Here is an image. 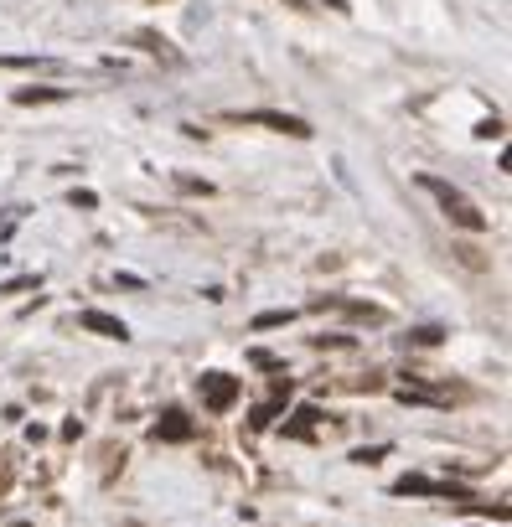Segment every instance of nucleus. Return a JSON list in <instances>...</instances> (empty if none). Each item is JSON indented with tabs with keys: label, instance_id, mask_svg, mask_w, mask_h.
<instances>
[{
	"label": "nucleus",
	"instance_id": "nucleus-1",
	"mask_svg": "<svg viewBox=\"0 0 512 527\" xmlns=\"http://www.w3.org/2000/svg\"><path fill=\"white\" fill-rule=\"evenodd\" d=\"M419 192H430L435 202H440V212L450 217L456 228H466V233H487V212H481L461 186H450V181H440V176H419Z\"/></svg>",
	"mask_w": 512,
	"mask_h": 527
},
{
	"label": "nucleus",
	"instance_id": "nucleus-2",
	"mask_svg": "<svg viewBox=\"0 0 512 527\" xmlns=\"http://www.w3.org/2000/svg\"><path fill=\"white\" fill-rule=\"evenodd\" d=\"M233 124H264V130H280V135H290V140H311L316 130H311V124L306 119H295V114H280V109H233L228 114Z\"/></svg>",
	"mask_w": 512,
	"mask_h": 527
},
{
	"label": "nucleus",
	"instance_id": "nucleus-3",
	"mask_svg": "<svg viewBox=\"0 0 512 527\" xmlns=\"http://www.w3.org/2000/svg\"><path fill=\"white\" fill-rule=\"evenodd\" d=\"M197 393H202V403L213 414H223V409H233V403H238V378H228V372H207V378L197 383Z\"/></svg>",
	"mask_w": 512,
	"mask_h": 527
},
{
	"label": "nucleus",
	"instance_id": "nucleus-4",
	"mask_svg": "<svg viewBox=\"0 0 512 527\" xmlns=\"http://www.w3.org/2000/svg\"><path fill=\"white\" fill-rule=\"evenodd\" d=\"M78 326L94 331V336H104V341H130V326L119 321V316H109V310H83Z\"/></svg>",
	"mask_w": 512,
	"mask_h": 527
},
{
	"label": "nucleus",
	"instance_id": "nucleus-5",
	"mask_svg": "<svg viewBox=\"0 0 512 527\" xmlns=\"http://www.w3.org/2000/svg\"><path fill=\"white\" fill-rule=\"evenodd\" d=\"M394 496H466V491L450 481H430V476H404L394 481Z\"/></svg>",
	"mask_w": 512,
	"mask_h": 527
},
{
	"label": "nucleus",
	"instance_id": "nucleus-6",
	"mask_svg": "<svg viewBox=\"0 0 512 527\" xmlns=\"http://www.w3.org/2000/svg\"><path fill=\"white\" fill-rule=\"evenodd\" d=\"M156 440H166V445H182V440H192V419H187L182 409L161 414V424H156Z\"/></svg>",
	"mask_w": 512,
	"mask_h": 527
},
{
	"label": "nucleus",
	"instance_id": "nucleus-7",
	"mask_svg": "<svg viewBox=\"0 0 512 527\" xmlns=\"http://www.w3.org/2000/svg\"><path fill=\"white\" fill-rule=\"evenodd\" d=\"M11 99L21 104V109H32V104H63V99H73L68 88H16Z\"/></svg>",
	"mask_w": 512,
	"mask_h": 527
},
{
	"label": "nucleus",
	"instance_id": "nucleus-8",
	"mask_svg": "<svg viewBox=\"0 0 512 527\" xmlns=\"http://www.w3.org/2000/svg\"><path fill=\"white\" fill-rule=\"evenodd\" d=\"M0 68H16V73L42 68V73H52V68H57V57H0Z\"/></svg>",
	"mask_w": 512,
	"mask_h": 527
},
{
	"label": "nucleus",
	"instance_id": "nucleus-9",
	"mask_svg": "<svg viewBox=\"0 0 512 527\" xmlns=\"http://www.w3.org/2000/svg\"><path fill=\"white\" fill-rule=\"evenodd\" d=\"M295 321V310L285 305V310H259L254 316V331H275V326H290Z\"/></svg>",
	"mask_w": 512,
	"mask_h": 527
},
{
	"label": "nucleus",
	"instance_id": "nucleus-10",
	"mask_svg": "<svg viewBox=\"0 0 512 527\" xmlns=\"http://www.w3.org/2000/svg\"><path fill=\"white\" fill-rule=\"evenodd\" d=\"M321 419V409H316V403H306V409H300L295 414V424H290V434H295V440H311V424Z\"/></svg>",
	"mask_w": 512,
	"mask_h": 527
},
{
	"label": "nucleus",
	"instance_id": "nucleus-11",
	"mask_svg": "<svg viewBox=\"0 0 512 527\" xmlns=\"http://www.w3.org/2000/svg\"><path fill=\"white\" fill-rule=\"evenodd\" d=\"M280 403H285V393H280V398H269V403H264V409H254L249 429H269V424H275V419H280Z\"/></svg>",
	"mask_w": 512,
	"mask_h": 527
},
{
	"label": "nucleus",
	"instance_id": "nucleus-12",
	"mask_svg": "<svg viewBox=\"0 0 512 527\" xmlns=\"http://www.w3.org/2000/svg\"><path fill=\"white\" fill-rule=\"evenodd\" d=\"M409 341H419V347H435V341H440V326H419V331H409Z\"/></svg>",
	"mask_w": 512,
	"mask_h": 527
},
{
	"label": "nucleus",
	"instance_id": "nucleus-13",
	"mask_svg": "<svg viewBox=\"0 0 512 527\" xmlns=\"http://www.w3.org/2000/svg\"><path fill=\"white\" fill-rule=\"evenodd\" d=\"M378 455H388V445H373V450H357V455H352V460H357V465H373V460H378Z\"/></svg>",
	"mask_w": 512,
	"mask_h": 527
},
{
	"label": "nucleus",
	"instance_id": "nucleus-14",
	"mask_svg": "<svg viewBox=\"0 0 512 527\" xmlns=\"http://www.w3.org/2000/svg\"><path fill=\"white\" fill-rule=\"evenodd\" d=\"M321 6H331V11H342V16H347V0H321Z\"/></svg>",
	"mask_w": 512,
	"mask_h": 527
},
{
	"label": "nucleus",
	"instance_id": "nucleus-15",
	"mask_svg": "<svg viewBox=\"0 0 512 527\" xmlns=\"http://www.w3.org/2000/svg\"><path fill=\"white\" fill-rule=\"evenodd\" d=\"M285 6H306V0H285Z\"/></svg>",
	"mask_w": 512,
	"mask_h": 527
},
{
	"label": "nucleus",
	"instance_id": "nucleus-16",
	"mask_svg": "<svg viewBox=\"0 0 512 527\" xmlns=\"http://www.w3.org/2000/svg\"><path fill=\"white\" fill-rule=\"evenodd\" d=\"M16 527H26V522H16Z\"/></svg>",
	"mask_w": 512,
	"mask_h": 527
}]
</instances>
